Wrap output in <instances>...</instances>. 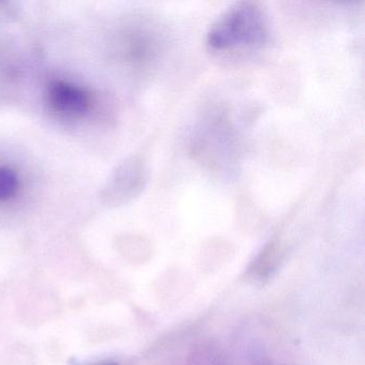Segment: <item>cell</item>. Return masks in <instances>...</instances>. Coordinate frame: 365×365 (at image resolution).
<instances>
[{
	"label": "cell",
	"mask_w": 365,
	"mask_h": 365,
	"mask_svg": "<svg viewBox=\"0 0 365 365\" xmlns=\"http://www.w3.org/2000/svg\"><path fill=\"white\" fill-rule=\"evenodd\" d=\"M270 35L264 10L252 1H241L213 23L207 35V46L215 53L257 50L268 43Z\"/></svg>",
	"instance_id": "obj_1"
},
{
	"label": "cell",
	"mask_w": 365,
	"mask_h": 365,
	"mask_svg": "<svg viewBox=\"0 0 365 365\" xmlns=\"http://www.w3.org/2000/svg\"><path fill=\"white\" fill-rule=\"evenodd\" d=\"M48 97L52 110L67 118L84 116L91 106V96L84 88L61 81L51 85Z\"/></svg>",
	"instance_id": "obj_2"
},
{
	"label": "cell",
	"mask_w": 365,
	"mask_h": 365,
	"mask_svg": "<svg viewBox=\"0 0 365 365\" xmlns=\"http://www.w3.org/2000/svg\"><path fill=\"white\" fill-rule=\"evenodd\" d=\"M20 178L18 173L8 166H0V202H7L18 195Z\"/></svg>",
	"instance_id": "obj_3"
},
{
	"label": "cell",
	"mask_w": 365,
	"mask_h": 365,
	"mask_svg": "<svg viewBox=\"0 0 365 365\" xmlns=\"http://www.w3.org/2000/svg\"><path fill=\"white\" fill-rule=\"evenodd\" d=\"M93 365H119L118 363L115 362H101V363H97V364H93Z\"/></svg>",
	"instance_id": "obj_4"
}]
</instances>
